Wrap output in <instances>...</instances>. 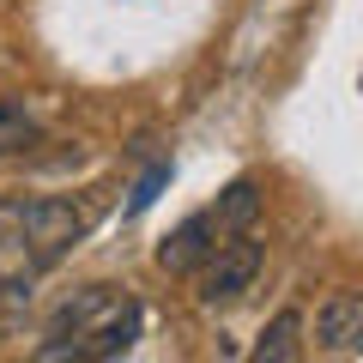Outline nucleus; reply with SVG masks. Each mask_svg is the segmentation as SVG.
Segmentation results:
<instances>
[{
  "label": "nucleus",
  "instance_id": "obj_1",
  "mask_svg": "<svg viewBox=\"0 0 363 363\" xmlns=\"http://www.w3.org/2000/svg\"><path fill=\"white\" fill-rule=\"evenodd\" d=\"M85 230H91V212H85V206H73V200H61V194L13 200V236L30 248V260H37L43 272H49V267H55V260H61Z\"/></svg>",
  "mask_w": 363,
  "mask_h": 363
},
{
  "label": "nucleus",
  "instance_id": "obj_2",
  "mask_svg": "<svg viewBox=\"0 0 363 363\" xmlns=\"http://www.w3.org/2000/svg\"><path fill=\"white\" fill-rule=\"evenodd\" d=\"M260 267H267V248H260L255 236H230V242H218L194 267V303H200V309H230V303H242L248 291H255Z\"/></svg>",
  "mask_w": 363,
  "mask_h": 363
},
{
  "label": "nucleus",
  "instance_id": "obj_3",
  "mask_svg": "<svg viewBox=\"0 0 363 363\" xmlns=\"http://www.w3.org/2000/svg\"><path fill=\"white\" fill-rule=\"evenodd\" d=\"M218 242H230V230H224L218 212L206 206V212H194V218H182L176 230L157 242V267H164V272H194Z\"/></svg>",
  "mask_w": 363,
  "mask_h": 363
},
{
  "label": "nucleus",
  "instance_id": "obj_4",
  "mask_svg": "<svg viewBox=\"0 0 363 363\" xmlns=\"http://www.w3.org/2000/svg\"><path fill=\"white\" fill-rule=\"evenodd\" d=\"M133 339H140V303L133 297H116L97 321L79 333L73 357H91V363H104V357H121V351H133Z\"/></svg>",
  "mask_w": 363,
  "mask_h": 363
},
{
  "label": "nucleus",
  "instance_id": "obj_5",
  "mask_svg": "<svg viewBox=\"0 0 363 363\" xmlns=\"http://www.w3.org/2000/svg\"><path fill=\"white\" fill-rule=\"evenodd\" d=\"M315 345L321 351H363V297L357 291H333L315 309Z\"/></svg>",
  "mask_w": 363,
  "mask_h": 363
},
{
  "label": "nucleus",
  "instance_id": "obj_6",
  "mask_svg": "<svg viewBox=\"0 0 363 363\" xmlns=\"http://www.w3.org/2000/svg\"><path fill=\"white\" fill-rule=\"evenodd\" d=\"M297 351H303V309H279L267 327H260L255 357H260V363H291Z\"/></svg>",
  "mask_w": 363,
  "mask_h": 363
},
{
  "label": "nucleus",
  "instance_id": "obj_7",
  "mask_svg": "<svg viewBox=\"0 0 363 363\" xmlns=\"http://www.w3.org/2000/svg\"><path fill=\"white\" fill-rule=\"evenodd\" d=\"M25 145H37V116L25 97H0V157L25 152Z\"/></svg>",
  "mask_w": 363,
  "mask_h": 363
},
{
  "label": "nucleus",
  "instance_id": "obj_8",
  "mask_svg": "<svg viewBox=\"0 0 363 363\" xmlns=\"http://www.w3.org/2000/svg\"><path fill=\"white\" fill-rule=\"evenodd\" d=\"M164 188H169V164H152L140 182H133V194H128V212H145L157 194H164Z\"/></svg>",
  "mask_w": 363,
  "mask_h": 363
}]
</instances>
